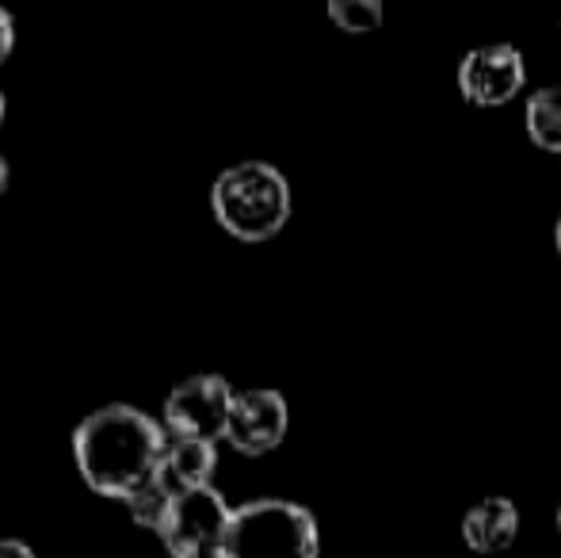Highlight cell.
I'll use <instances>...</instances> for the list:
<instances>
[{"label":"cell","mask_w":561,"mask_h":558,"mask_svg":"<svg viewBox=\"0 0 561 558\" xmlns=\"http://www.w3.org/2000/svg\"><path fill=\"white\" fill-rule=\"evenodd\" d=\"M169 440L164 424L134 406H107L77 424L73 459L89 490H96L100 498L130 501L161 475Z\"/></svg>","instance_id":"cell-1"},{"label":"cell","mask_w":561,"mask_h":558,"mask_svg":"<svg viewBox=\"0 0 561 558\" xmlns=\"http://www.w3.org/2000/svg\"><path fill=\"white\" fill-rule=\"evenodd\" d=\"M210 207L226 234L237 241H267L290 218V187L279 169L264 161H244L215 180Z\"/></svg>","instance_id":"cell-2"},{"label":"cell","mask_w":561,"mask_h":558,"mask_svg":"<svg viewBox=\"0 0 561 558\" xmlns=\"http://www.w3.org/2000/svg\"><path fill=\"white\" fill-rule=\"evenodd\" d=\"M321 536L310 509L295 501H249L233 509L226 558H318Z\"/></svg>","instance_id":"cell-3"},{"label":"cell","mask_w":561,"mask_h":558,"mask_svg":"<svg viewBox=\"0 0 561 558\" xmlns=\"http://www.w3.org/2000/svg\"><path fill=\"white\" fill-rule=\"evenodd\" d=\"M229 521H233V509L222 501V493L207 486V490L180 493L157 536L172 558H210L226 551Z\"/></svg>","instance_id":"cell-4"},{"label":"cell","mask_w":561,"mask_h":558,"mask_svg":"<svg viewBox=\"0 0 561 558\" xmlns=\"http://www.w3.org/2000/svg\"><path fill=\"white\" fill-rule=\"evenodd\" d=\"M229 410H233V390L222 375H195L180 383L164 402V429L180 440H215L226 436Z\"/></svg>","instance_id":"cell-5"},{"label":"cell","mask_w":561,"mask_h":558,"mask_svg":"<svg viewBox=\"0 0 561 558\" xmlns=\"http://www.w3.org/2000/svg\"><path fill=\"white\" fill-rule=\"evenodd\" d=\"M287 402L279 390H241L233 395L226 440L241 455H267L287 436Z\"/></svg>","instance_id":"cell-6"},{"label":"cell","mask_w":561,"mask_h":558,"mask_svg":"<svg viewBox=\"0 0 561 558\" xmlns=\"http://www.w3.org/2000/svg\"><path fill=\"white\" fill-rule=\"evenodd\" d=\"M524 58L512 46H478L462 58L458 66V89L466 100L481 107H496L516 100V92L524 89Z\"/></svg>","instance_id":"cell-7"},{"label":"cell","mask_w":561,"mask_h":558,"mask_svg":"<svg viewBox=\"0 0 561 558\" xmlns=\"http://www.w3.org/2000/svg\"><path fill=\"white\" fill-rule=\"evenodd\" d=\"M516 532H519V513L508 498H485L462 521V539L478 555L508 551L516 544Z\"/></svg>","instance_id":"cell-8"},{"label":"cell","mask_w":561,"mask_h":558,"mask_svg":"<svg viewBox=\"0 0 561 558\" xmlns=\"http://www.w3.org/2000/svg\"><path fill=\"white\" fill-rule=\"evenodd\" d=\"M215 467H218L215 444H207V440L172 436L169 452H164V463H161V478L176 493H192V490H207Z\"/></svg>","instance_id":"cell-9"},{"label":"cell","mask_w":561,"mask_h":558,"mask_svg":"<svg viewBox=\"0 0 561 558\" xmlns=\"http://www.w3.org/2000/svg\"><path fill=\"white\" fill-rule=\"evenodd\" d=\"M527 135L539 149L561 153V84L558 89H539L527 100Z\"/></svg>","instance_id":"cell-10"},{"label":"cell","mask_w":561,"mask_h":558,"mask_svg":"<svg viewBox=\"0 0 561 558\" xmlns=\"http://www.w3.org/2000/svg\"><path fill=\"white\" fill-rule=\"evenodd\" d=\"M176 498H180V493L172 490V486L164 482L161 475H157L153 482L146 486V490H138L130 501H126V509H130V521L138 524V528L161 532L164 516H169V509H172V501H176Z\"/></svg>","instance_id":"cell-11"},{"label":"cell","mask_w":561,"mask_h":558,"mask_svg":"<svg viewBox=\"0 0 561 558\" xmlns=\"http://www.w3.org/2000/svg\"><path fill=\"white\" fill-rule=\"evenodd\" d=\"M329 15L340 31H352V35H367L382 23V8L375 0H344V4H329Z\"/></svg>","instance_id":"cell-12"},{"label":"cell","mask_w":561,"mask_h":558,"mask_svg":"<svg viewBox=\"0 0 561 558\" xmlns=\"http://www.w3.org/2000/svg\"><path fill=\"white\" fill-rule=\"evenodd\" d=\"M12 43H15V27H12V15L0 8V66L8 61V54H12Z\"/></svg>","instance_id":"cell-13"},{"label":"cell","mask_w":561,"mask_h":558,"mask_svg":"<svg viewBox=\"0 0 561 558\" xmlns=\"http://www.w3.org/2000/svg\"><path fill=\"white\" fill-rule=\"evenodd\" d=\"M0 558H35L23 539H0Z\"/></svg>","instance_id":"cell-14"},{"label":"cell","mask_w":561,"mask_h":558,"mask_svg":"<svg viewBox=\"0 0 561 558\" xmlns=\"http://www.w3.org/2000/svg\"><path fill=\"white\" fill-rule=\"evenodd\" d=\"M4 187H8V161L0 157V195H4Z\"/></svg>","instance_id":"cell-15"},{"label":"cell","mask_w":561,"mask_h":558,"mask_svg":"<svg viewBox=\"0 0 561 558\" xmlns=\"http://www.w3.org/2000/svg\"><path fill=\"white\" fill-rule=\"evenodd\" d=\"M554 241H558V253H561V223H558V230H554Z\"/></svg>","instance_id":"cell-16"},{"label":"cell","mask_w":561,"mask_h":558,"mask_svg":"<svg viewBox=\"0 0 561 558\" xmlns=\"http://www.w3.org/2000/svg\"><path fill=\"white\" fill-rule=\"evenodd\" d=\"M0 123H4V92H0Z\"/></svg>","instance_id":"cell-17"},{"label":"cell","mask_w":561,"mask_h":558,"mask_svg":"<svg viewBox=\"0 0 561 558\" xmlns=\"http://www.w3.org/2000/svg\"><path fill=\"white\" fill-rule=\"evenodd\" d=\"M210 558H226V551H218V555H210Z\"/></svg>","instance_id":"cell-18"},{"label":"cell","mask_w":561,"mask_h":558,"mask_svg":"<svg viewBox=\"0 0 561 558\" xmlns=\"http://www.w3.org/2000/svg\"><path fill=\"white\" fill-rule=\"evenodd\" d=\"M558 528H561V513H558Z\"/></svg>","instance_id":"cell-19"}]
</instances>
